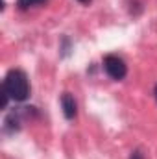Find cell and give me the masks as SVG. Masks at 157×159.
Returning a JSON list of instances; mask_svg holds the SVG:
<instances>
[{"mask_svg":"<svg viewBox=\"0 0 157 159\" xmlns=\"http://www.w3.org/2000/svg\"><path fill=\"white\" fill-rule=\"evenodd\" d=\"M2 87L7 91L9 98L15 102H24L30 96V80L26 76V72L20 69H11L6 74Z\"/></svg>","mask_w":157,"mask_h":159,"instance_id":"cell-1","label":"cell"},{"mask_svg":"<svg viewBox=\"0 0 157 159\" xmlns=\"http://www.w3.org/2000/svg\"><path fill=\"white\" fill-rule=\"evenodd\" d=\"M104 70L107 72V76L111 80L120 81L128 74V65H126V61L122 57H118L115 54H107L104 57Z\"/></svg>","mask_w":157,"mask_h":159,"instance_id":"cell-2","label":"cell"},{"mask_svg":"<svg viewBox=\"0 0 157 159\" xmlns=\"http://www.w3.org/2000/svg\"><path fill=\"white\" fill-rule=\"evenodd\" d=\"M61 107H63L65 119L72 120L78 115V104H76V100H74V96L70 93H63V96H61Z\"/></svg>","mask_w":157,"mask_h":159,"instance_id":"cell-3","label":"cell"},{"mask_svg":"<svg viewBox=\"0 0 157 159\" xmlns=\"http://www.w3.org/2000/svg\"><path fill=\"white\" fill-rule=\"evenodd\" d=\"M46 0H17V6L19 9H28L32 6H39V4H44Z\"/></svg>","mask_w":157,"mask_h":159,"instance_id":"cell-4","label":"cell"},{"mask_svg":"<svg viewBox=\"0 0 157 159\" xmlns=\"http://www.w3.org/2000/svg\"><path fill=\"white\" fill-rule=\"evenodd\" d=\"M7 102H9V94H7V91L2 87V91H0V107L6 109V107H7Z\"/></svg>","mask_w":157,"mask_h":159,"instance_id":"cell-5","label":"cell"},{"mask_svg":"<svg viewBox=\"0 0 157 159\" xmlns=\"http://www.w3.org/2000/svg\"><path fill=\"white\" fill-rule=\"evenodd\" d=\"M129 159H146V157H144V154H142L141 150H135V152H131Z\"/></svg>","mask_w":157,"mask_h":159,"instance_id":"cell-6","label":"cell"},{"mask_svg":"<svg viewBox=\"0 0 157 159\" xmlns=\"http://www.w3.org/2000/svg\"><path fill=\"white\" fill-rule=\"evenodd\" d=\"M78 2H81V4H89L91 0H78Z\"/></svg>","mask_w":157,"mask_h":159,"instance_id":"cell-7","label":"cell"},{"mask_svg":"<svg viewBox=\"0 0 157 159\" xmlns=\"http://www.w3.org/2000/svg\"><path fill=\"white\" fill-rule=\"evenodd\" d=\"M154 94H155V98H157V85H155V89H154Z\"/></svg>","mask_w":157,"mask_h":159,"instance_id":"cell-8","label":"cell"}]
</instances>
